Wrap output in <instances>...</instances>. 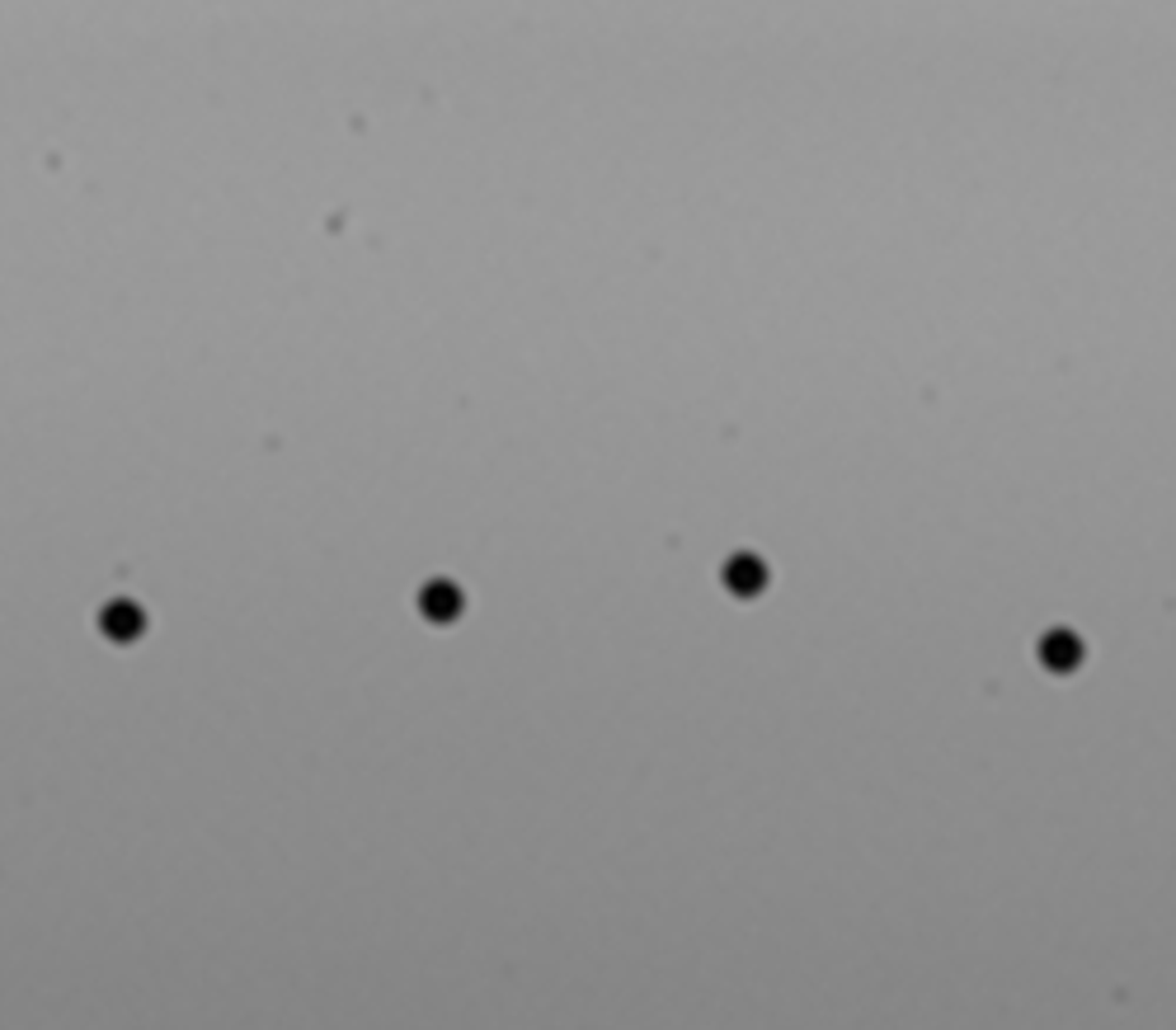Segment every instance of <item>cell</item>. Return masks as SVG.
<instances>
[{
  "instance_id": "cell-1",
  "label": "cell",
  "mask_w": 1176,
  "mask_h": 1030,
  "mask_svg": "<svg viewBox=\"0 0 1176 1030\" xmlns=\"http://www.w3.org/2000/svg\"><path fill=\"white\" fill-rule=\"evenodd\" d=\"M1040 659H1044V668H1054V674H1068V668L1083 659V645H1078V635H1068V631H1050L1040 645Z\"/></svg>"
},
{
  "instance_id": "cell-3",
  "label": "cell",
  "mask_w": 1176,
  "mask_h": 1030,
  "mask_svg": "<svg viewBox=\"0 0 1176 1030\" xmlns=\"http://www.w3.org/2000/svg\"><path fill=\"white\" fill-rule=\"evenodd\" d=\"M420 612L429 617V622H452V617L461 612V593L452 589V583H429V589L420 593Z\"/></svg>"
},
{
  "instance_id": "cell-4",
  "label": "cell",
  "mask_w": 1176,
  "mask_h": 1030,
  "mask_svg": "<svg viewBox=\"0 0 1176 1030\" xmlns=\"http://www.w3.org/2000/svg\"><path fill=\"white\" fill-rule=\"evenodd\" d=\"M109 631L113 635H133L137 631V612H133V602H118L109 612Z\"/></svg>"
},
{
  "instance_id": "cell-2",
  "label": "cell",
  "mask_w": 1176,
  "mask_h": 1030,
  "mask_svg": "<svg viewBox=\"0 0 1176 1030\" xmlns=\"http://www.w3.org/2000/svg\"><path fill=\"white\" fill-rule=\"evenodd\" d=\"M763 583H768V570H763V561H753V555H735V561L725 565V589H735L739 598H753Z\"/></svg>"
}]
</instances>
